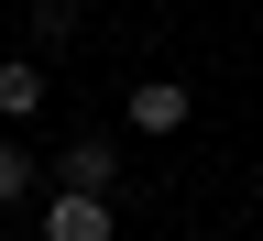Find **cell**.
Returning a JSON list of instances; mask_svg holds the SVG:
<instances>
[{"mask_svg": "<svg viewBox=\"0 0 263 241\" xmlns=\"http://www.w3.org/2000/svg\"><path fill=\"white\" fill-rule=\"evenodd\" d=\"M11 197H33V143H0V209Z\"/></svg>", "mask_w": 263, "mask_h": 241, "instance_id": "5", "label": "cell"}, {"mask_svg": "<svg viewBox=\"0 0 263 241\" xmlns=\"http://www.w3.org/2000/svg\"><path fill=\"white\" fill-rule=\"evenodd\" d=\"M44 241H110V197H44Z\"/></svg>", "mask_w": 263, "mask_h": 241, "instance_id": "3", "label": "cell"}, {"mask_svg": "<svg viewBox=\"0 0 263 241\" xmlns=\"http://www.w3.org/2000/svg\"><path fill=\"white\" fill-rule=\"evenodd\" d=\"M121 187V143H66L55 154V197H110Z\"/></svg>", "mask_w": 263, "mask_h": 241, "instance_id": "1", "label": "cell"}, {"mask_svg": "<svg viewBox=\"0 0 263 241\" xmlns=\"http://www.w3.org/2000/svg\"><path fill=\"white\" fill-rule=\"evenodd\" d=\"M44 110V66L33 55H0V121H33Z\"/></svg>", "mask_w": 263, "mask_h": 241, "instance_id": "4", "label": "cell"}, {"mask_svg": "<svg viewBox=\"0 0 263 241\" xmlns=\"http://www.w3.org/2000/svg\"><path fill=\"white\" fill-rule=\"evenodd\" d=\"M132 132H186V77H143L132 88Z\"/></svg>", "mask_w": 263, "mask_h": 241, "instance_id": "2", "label": "cell"}]
</instances>
